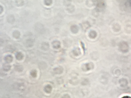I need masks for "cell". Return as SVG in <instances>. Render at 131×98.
<instances>
[{"label":"cell","mask_w":131,"mask_h":98,"mask_svg":"<svg viewBox=\"0 0 131 98\" xmlns=\"http://www.w3.org/2000/svg\"><path fill=\"white\" fill-rule=\"evenodd\" d=\"M23 55L20 53H19L17 55V58L18 59H21L23 58Z\"/></svg>","instance_id":"cell-1"},{"label":"cell","mask_w":131,"mask_h":98,"mask_svg":"<svg viewBox=\"0 0 131 98\" xmlns=\"http://www.w3.org/2000/svg\"><path fill=\"white\" fill-rule=\"evenodd\" d=\"M59 44V42H58L57 43V42H56L54 44H53V46L55 47H56V46H57V47H59L58 46H60V45Z\"/></svg>","instance_id":"cell-2"},{"label":"cell","mask_w":131,"mask_h":98,"mask_svg":"<svg viewBox=\"0 0 131 98\" xmlns=\"http://www.w3.org/2000/svg\"><path fill=\"white\" fill-rule=\"evenodd\" d=\"M122 98H131V97H129V96H124V97H123Z\"/></svg>","instance_id":"cell-3"}]
</instances>
